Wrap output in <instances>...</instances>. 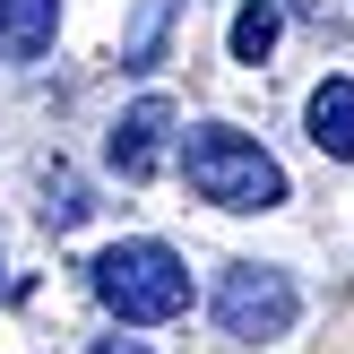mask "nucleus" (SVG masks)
Listing matches in <instances>:
<instances>
[{
    "label": "nucleus",
    "mask_w": 354,
    "mask_h": 354,
    "mask_svg": "<svg viewBox=\"0 0 354 354\" xmlns=\"http://www.w3.org/2000/svg\"><path fill=\"white\" fill-rule=\"evenodd\" d=\"M182 173H190V190H199L207 207H225V216L286 207V165H277L251 130H234V121H199V130L182 138Z\"/></svg>",
    "instance_id": "nucleus-1"
},
{
    "label": "nucleus",
    "mask_w": 354,
    "mask_h": 354,
    "mask_svg": "<svg viewBox=\"0 0 354 354\" xmlns=\"http://www.w3.org/2000/svg\"><path fill=\"white\" fill-rule=\"evenodd\" d=\"M86 286L121 328H165L190 311V268L173 242H113V251L86 259Z\"/></svg>",
    "instance_id": "nucleus-2"
},
{
    "label": "nucleus",
    "mask_w": 354,
    "mask_h": 354,
    "mask_svg": "<svg viewBox=\"0 0 354 354\" xmlns=\"http://www.w3.org/2000/svg\"><path fill=\"white\" fill-rule=\"evenodd\" d=\"M294 311H303L294 277H286V268H259V259L225 268V286H216V328H225V337H242V346L286 337V328H294Z\"/></svg>",
    "instance_id": "nucleus-3"
},
{
    "label": "nucleus",
    "mask_w": 354,
    "mask_h": 354,
    "mask_svg": "<svg viewBox=\"0 0 354 354\" xmlns=\"http://www.w3.org/2000/svg\"><path fill=\"white\" fill-rule=\"evenodd\" d=\"M165 130H173V104L165 95H138L130 113L113 121V173H121V182H147V173L165 165Z\"/></svg>",
    "instance_id": "nucleus-4"
},
{
    "label": "nucleus",
    "mask_w": 354,
    "mask_h": 354,
    "mask_svg": "<svg viewBox=\"0 0 354 354\" xmlns=\"http://www.w3.org/2000/svg\"><path fill=\"white\" fill-rule=\"evenodd\" d=\"M311 147L337 156V165H354V78H320L311 86Z\"/></svg>",
    "instance_id": "nucleus-5"
},
{
    "label": "nucleus",
    "mask_w": 354,
    "mask_h": 354,
    "mask_svg": "<svg viewBox=\"0 0 354 354\" xmlns=\"http://www.w3.org/2000/svg\"><path fill=\"white\" fill-rule=\"evenodd\" d=\"M52 26H61V0H0V61H44Z\"/></svg>",
    "instance_id": "nucleus-6"
},
{
    "label": "nucleus",
    "mask_w": 354,
    "mask_h": 354,
    "mask_svg": "<svg viewBox=\"0 0 354 354\" xmlns=\"http://www.w3.org/2000/svg\"><path fill=\"white\" fill-rule=\"evenodd\" d=\"M277 35H286V17H277V0H242V9H234V61H268V52H277Z\"/></svg>",
    "instance_id": "nucleus-7"
},
{
    "label": "nucleus",
    "mask_w": 354,
    "mask_h": 354,
    "mask_svg": "<svg viewBox=\"0 0 354 354\" xmlns=\"http://www.w3.org/2000/svg\"><path fill=\"white\" fill-rule=\"evenodd\" d=\"M44 216H52V225H78V216H86V199H78V182H69V173H52V199H44Z\"/></svg>",
    "instance_id": "nucleus-8"
},
{
    "label": "nucleus",
    "mask_w": 354,
    "mask_h": 354,
    "mask_svg": "<svg viewBox=\"0 0 354 354\" xmlns=\"http://www.w3.org/2000/svg\"><path fill=\"white\" fill-rule=\"evenodd\" d=\"M95 354H147V346H138V337H104Z\"/></svg>",
    "instance_id": "nucleus-9"
}]
</instances>
